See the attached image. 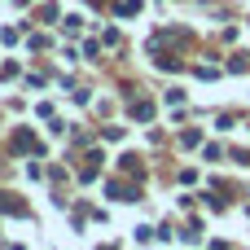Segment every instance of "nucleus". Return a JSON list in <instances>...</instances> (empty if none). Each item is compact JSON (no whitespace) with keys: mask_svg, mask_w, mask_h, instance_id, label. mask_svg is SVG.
Instances as JSON below:
<instances>
[{"mask_svg":"<svg viewBox=\"0 0 250 250\" xmlns=\"http://www.w3.org/2000/svg\"><path fill=\"white\" fill-rule=\"evenodd\" d=\"M0 211H9V215H26V207H22L13 193H0Z\"/></svg>","mask_w":250,"mask_h":250,"instance_id":"nucleus-1","label":"nucleus"}]
</instances>
